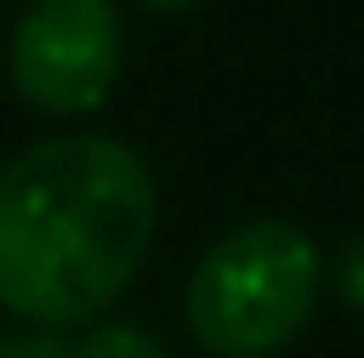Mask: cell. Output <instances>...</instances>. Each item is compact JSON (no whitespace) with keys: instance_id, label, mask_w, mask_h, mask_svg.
<instances>
[{"instance_id":"6da1fadb","label":"cell","mask_w":364,"mask_h":358,"mask_svg":"<svg viewBox=\"0 0 364 358\" xmlns=\"http://www.w3.org/2000/svg\"><path fill=\"white\" fill-rule=\"evenodd\" d=\"M160 231L147 160L115 135H51L0 167V307L26 327H90L141 275Z\"/></svg>"},{"instance_id":"7a4b0ae2","label":"cell","mask_w":364,"mask_h":358,"mask_svg":"<svg viewBox=\"0 0 364 358\" xmlns=\"http://www.w3.org/2000/svg\"><path fill=\"white\" fill-rule=\"evenodd\" d=\"M320 243L288 218H250L218 237L186 282V327L211 358H275L320 307Z\"/></svg>"},{"instance_id":"3957f363","label":"cell","mask_w":364,"mask_h":358,"mask_svg":"<svg viewBox=\"0 0 364 358\" xmlns=\"http://www.w3.org/2000/svg\"><path fill=\"white\" fill-rule=\"evenodd\" d=\"M6 77L38 115H90L122 77L115 0H32L6 38Z\"/></svg>"},{"instance_id":"277c9868","label":"cell","mask_w":364,"mask_h":358,"mask_svg":"<svg viewBox=\"0 0 364 358\" xmlns=\"http://www.w3.org/2000/svg\"><path fill=\"white\" fill-rule=\"evenodd\" d=\"M70 358H173L166 352V339L154 333V327H141V320H96Z\"/></svg>"},{"instance_id":"5b68a950","label":"cell","mask_w":364,"mask_h":358,"mask_svg":"<svg viewBox=\"0 0 364 358\" xmlns=\"http://www.w3.org/2000/svg\"><path fill=\"white\" fill-rule=\"evenodd\" d=\"M0 358H70V346L51 327H19V333L0 339Z\"/></svg>"},{"instance_id":"8992f818","label":"cell","mask_w":364,"mask_h":358,"mask_svg":"<svg viewBox=\"0 0 364 358\" xmlns=\"http://www.w3.org/2000/svg\"><path fill=\"white\" fill-rule=\"evenodd\" d=\"M333 282H339L346 307H358V314H364V237H352V243L339 250V263H333Z\"/></svg>"},{"instance_id":"52a82bcc","label":"cell","mask_w":364,"mask_h":358,"mask_svg":"<svg viewBox=\"0 0 364 358\" xmlns=\"http://www.w3.org/2000/svg\"><path fill=\"white\" fill-rule=\"evenodd\" d=\"M141 6H154V13H186V6H198V0H141Z\"/></svg>"}]
</instances>
